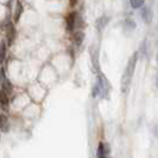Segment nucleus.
<instances>
[{
    "label": "nucleus",
    "instance_id": "10",
    "mask_svg": "<svg viewBox=\"0 0 158 158\" xmlns=\"http://www.w3.org/2000/svg\"><path fill=\"white\" fill-rule=\"evenodd\" d=\"M0 99H1V105H2V108H6L7 107V103H8V100H7V96L8 95L6 93H4L2 90H1V93H0Z\"/></svg>",
    "mask_w": 158,
    "mask_h": 158
},
{
    "label": "nucleus",
    "instance_id": "2",
    "mask_svg": "<svg viewBox=\"0 0 158 158\" xmlns=\"http://www.w3.org/2000/svg\"><path fill=\"white\" fill-rule=\"evenodd\" d=\"M96 86L100 89V93L102 95L108 94V90H110V82L108 80L106 79V76L103 75L101 71H98V77H96Z\"/></svg>",
    "mask_w": 158,
    "mask_h": 158
},
{
    "label": "nucleus",
    "instance_id": "3",
    "mask_svg": "<svg viewBox=\"0 0 158 158\" xmlns=\"http://www.w3.org/2000/svg\"><path fill=\"white\" fill-rule=\"evenodd\" d=\"M77 13L75 12V11H71L69 12L67 17H65V27H67V30L69 32H71L76 26H77Z\"/></svg>",
    "mask_w": 158,
    "mask_h": 158
},
{
    "label": "nucleus",
    "instance_id": "5",
    "mask_svg": "<svg viewBox=\"0 0 158 158\" xmlns=\"http://www.w3.org/2000/svg\"><path fill=\"white\" fill-rule=\"evenodd\" d=\"M110 152L107 150V145L105 143L100 142L98 145V150H96V157L98 158H107V155Z\"/></svg>",
    "mask_w": 158,
    "mask_h": 158
},
{
    "label": "nucleus",
    "instance_id": "16",
    "mask_svg": "<svg viewBox=\"0 0 158 158\" xmlns=\"http://www.w3.org/2000/svg\"><path fill=\"white\" fill-rule=\"evenodd\" d=\"M156 58H157V63H158V54H157V57H156Z\"/></svg>",
    "mask_w": 158,
    "mask_h": 158
},
{
    "label": "nucleus",
    "instance_id": "1",
    "mask_svg": "<svg viewBox=\"0 0 158 158\" xmlns=\"http://www.w3.org/2000/svg\"><path fill=\"white\" fill-rule=\"evenodd\" d=\"M137 61H138V52H135L130 57V60H128V62L126 64V68L124 70V74H123V77H121V92L125 93V94L130 90V87H131V82H132V77H133V74H135Z\"/></svg>",
    "mask_w": 158,
    "mask_h": 158
},
{
    "label": "nucleus",
    "instance_id": "11",
    "mask_svg": "<svg viewBox=\"0 0 158 158\" xmlns=\"http://www.w3.org/2000/svg\"><path fill=\"white\" fill-rule=\"evenodd\" d=\"M124 25H125V27L128 29V30H135V22L132 20V19H126Z\"/></svg>",
    "mask_w": 158,
    "mask_h": 158
},
{
    "label": "nucleus",
    "instance_id": "9",
    "mask_svg": "<svg viewBox=\"0 0 158 158\" xmlns=\"http://www.w3.org/2000/svg\"><path fill=\"white\" fill-rule=\"evenodd\" d=\"M83 37H85V33L82 31H80V30H77L74 33V42H75V44L80 45L82 43V40H83Z\"/></svg>",
    "mask_w": 158,
    "mask_h": 158
},
{
    "label": "nucleus",
    "instance_id": "17",
    "mask_svg": "<svg viewBox=\"0 0 158 158\" xmlns=\"http://www.w3.org/2000/svg\"><path fill=\"white\" fill-rule=\"evenodd\" d=\"M157 44H158V40H157Z\"/></svg>",
    "mask_w": 158,
    "mask_h": 158
},
{
    "label": "nucleus",
    "instance_id": "12",
    "mask_svg": "<svg viewBox=\"0 0 158 158\" xmlns=\"http://www.w3.org/2000/svg\"><path fill=\"white\" fill-rule=\"evenodd\" d=\"M131 6L133 8L144 7V1L143 0H131Z\"/></svg>",
    "mask_w": 158,
    "mask_h": 158
},
{
    "label": "nucleus",
    "instance_id": "15",
    "mask_svg": "<svg viewBox=\"0 0 158 158\" xmlns=\"http://www.w3.org/2000/svg\"><path fill=\"white\" fill-rule=\"evenodd\" d=\"M156 86L158 88V73H157V77H156Z\"/></svg>",
    "mask_w": 158,
    "mask_h": 158
},
{
    "label": "nucleus",
    "instance_id": "8",
    "mask_svg": "<svg viewBox=\"0 0 158 158\" xmlns=\"http://www.w3.org/2000/svg\"><path fill=\"white\" fill-rule=\"evenodd\" d=\"M110 22V19H108V17L106 16H102L100 17L98 20H96V25H98V27H99V30H102L103 27L107 25V23Z\"/></svg>",
    "mask_w": 158,
    "mask_h": 158
},
{
    "label": "nucleus",
    "instance_id": "4",
    "mask_svg": "<svg viewBox=\"0 0 158 158\" xmlns=\"http://www.w3.org/2000/svg\"><path fill=\"white\" fill-rule=\"evenodd\" d=\"M140 16H142L143 20L145 24H151L152 19H153V12L149 6H144L140 10Z\"/></svg>",
    "mask_w": 158,
    "mask_h": 158
},
{
    "label": "nucleus",
    "instance_id": "14",
    "mask_svg": "<svg viewBox=\"0 0 158 158\" xmlns=\"http://www.w3.org/2000/svg\"><path fill=\"white\" fill-rule=\"evenodd\" d=\"M7 120L5 118V115H1V130L4 131V132H6L7 131Z\"/></svg>",
    "mask_w": 158,
    "mask_h": 158
},
{
    "label": "nucleus",
    "instance_id": "13",
    "mask_svg": "<svg viewBox=\"0 0 158 158\" xmlns=\"http://www.w3.org/2000/svg\"><path fill=\"white\" fill-rule=\"evenodd\" d=\"M5 56H6V43L5 40H1V61L5 60Z\"/></svg>",
    "mask_w": 158,
    "mask_h": 158
},
{
    "label": "nucleus",
    "instance_id": "7",
    "mask_svg": "<svg viewBox=\"0 0 158 158\" xmlns=\"http://www.w3.org/2000/svg\"><path fill=\"white\" fill-rule=\"evenodd\" d=\"M23 13V4L22 2H17L16 4V11H15V16H13V20L15 23L19 22V18Z\"/></svg>",
    "mask_w": 158,
    "mask_h": 158
},
{
    "label": "nucleus",
    "instance_id": "6",
    "mask_svg": "<svg viewBox=\"0 0 158 158\" xmlns=\"http://www.w3.org/2000/svg\"><path fill=\"white\" fill-rule=\"evenodd\" d=\"M6 37H7V40H8V43H10V44L13 42L15 37H16V30H15V26H13L11 23H8L7 27H6Z\"/></svg>",
    "mask_w": 158,
    "mask_h": 158
}]
</instances>
